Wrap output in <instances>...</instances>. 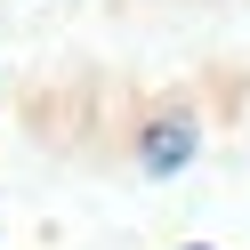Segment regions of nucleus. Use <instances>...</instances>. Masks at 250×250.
I'll use <instances>...</instances> for the list:
<instances>
[{"mask_svg": "<svg viewBox=\"0 0 250 250\" xmlns=\"http://www.w3.org/2000/svg\"><path fill=\"white\" fill-rule=\"evenodd\" d=\"M186 153H194V129H153L146 162H153V169H169V162H186Z\"/></svg>", "mask_w": 250, "mask_h": 250, "instance_id": "obj_1", "label": "nucleus"}]
</instances>
